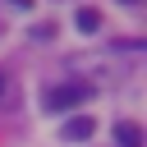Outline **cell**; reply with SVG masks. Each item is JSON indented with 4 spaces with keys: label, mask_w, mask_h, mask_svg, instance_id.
Returning <instances> with one entry per match:
<instances>
[{
    "label": "cell",
    "mask_w": 147,
    "mask_h": 147,
    "mask_svg": "<svg viewBox=\"0 0 147 147\" xmlns=\"http://www.w3.org/2000/svg\"><path fill=\"white\" fill-rule=\"evenodd\" d=\"M87 96H92V87H87V83H60V87H51V92H46V110L64 115V110L83 106Z\"/></svg>",
    "instance_id": "1"
},
{
    "label": "cell",
    "mask_w": 147,
    "mask_h": 147,
    "mask_svg": "<svg viewBox=\"0 0 147 147\" xmlns=\"http://www.w3.org/2000/svg\"><path fill=\"white\" fill-rule=\"evenodd\" d=\"M92 115H74V119H64V138L69 142H83V138H92Z\"/></svg>",
    "instance_id": "2"
},
{
    "label": "cell",
    "mask_w": 147,
    "mask_h": 147,
    "mask_svg": "<svg viewBox=\"0 0 147 147\" xmlns=\"http://www.w3.org/2000/svg\"><path fill=\"white\" fill-rule=\"evenodd\" d=\"M115 138H119V147H142V129H138V124H129V119H119V124H115Z\"/></svg>",
    "instance_id": "3"
},
{
    "label": "cell",
    "mask_w": 147,
    "mask_h": 147,
    "mask_svg": "<svg viewBox=\"0 0 147 147\" xmlns=\"http://www.w3.org/2000/svg\"><path fill=\"white\" fill-rule=\"evenodd\" d=\"M74 23H78L83 32H96V28H101V14H96V9H78V14H74Z\"/></svg>",
    "instance_id": "4"
},
{
    "label": "cell",
    "mask_w": 147,
    "mask_h": 147,
    "mask_svg": "<svg viewBox=\"0 0 147 147\" xmlns=\"http://www.w3.org/2000/svg\"><path fill=\"white\" fill-rule=\"evenodd\" d=\"M119 5H142V0H119Z\"/></svg>",
    "instance_id": "5"
},
{
    "label": "cell",
    "mask_w": 147,
    "mask_h": 147,
    "mask_svg": "<svg viewBox=\"0 0 147 147\" xmlns=\"http://www.w3.org/2000/svg\"><path fill=\"white\" fill-rule=\"evenodd\" d=\"M0 92H5V74H0Z\"/></svg>",
    "instance_id": "6"
}]
</instances>
